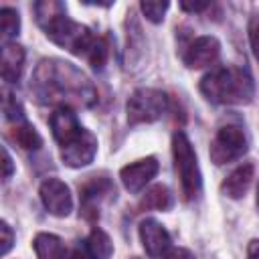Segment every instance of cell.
Instances as JSON below:
<instances>
[{"mask_svg":"<svg viewBox=\"0 0 259 259\" xmlns=\"http://www.w3.org/2000/svg\"><path fill=\"white\" fill-rule=\"evenodd\" d=\"M30 89L40 103H59V107H91L97 101L87 75L63 59H42L32 73Z\"/></svg>","mask_w":259,"mask_h":259,"instance_id":"cell-1","label":"cell"},{"mask_svg":"<svg viewBox=\"0 0 259 259\" xmlns=\"http://www.w3.org/2000/svg\"><path fill=\"white\" fill-rule=\"evenodd\" d=\"M34 16L40 28L45 30L47 38H51L55 45L67 49L73 55L87 57L93 42L97 40V36H93V32L85 24H79L67 16L65 6L61 2H55V0L36 2Z\"/></svg>","mask_w":259,"mask_h":259,"instance_id":"cell-2","label":"cell"},{"mask_svg":"<svg viewBox=\"0 0 259 259\" xmlns=\"http://www.w3.org/2000/svg\"><path fill=\"white\" fill-rule=\"evenodd\" d=\"M200 93L223 105H241L253 99L255 87L251 75L241 67H219L200 79Z\"/></svg>","mask_w":259,"mask_h":259,"instance_id":"cell-3","label":"cell"},{"mask_svg":"<svg viewBox=\"0 0 259 259\" xmlns=\"http://www.w3.org/2000/svg\"><path fill=\"white\" fill-rule=\"evenodd\" d=\"M172 156H174V168L180 178V188L186 200H192L198 196L202 186V176L196 160V152L184 132H176L172 136Z\"/></svg>","mask_w":259,"mask_h":259,"instance_id":"cell-4","label":"cell"},{"mask_svg":"<svg viewBox=\"0 0 259 259\" xmlns=\"http://www.w3.org/2000/svg\"><path fill=\"white\" fill-rule=\"evenodd\" d=\"M166 107H168V97L164 91L152 87H140L130 95L125 103L127 123L130 125L152 123L166 113Z\"/></svg>","mask_w":259,"mask_h":259,"instance_id":"cell-5","label":"cell"},{"mask_svg":"<svg viewBox=\"0 0 259 259\" xmlns=\"http://www.w3.org/2000/svg\"><path fill=\"white\" fill-rule=\"evenodd\" d=\"M245 152H247L245 132L239 125H233V123L223 125L217 132V136L212 138L210 148H208V156H210L212 164H217V166L239 160Z\"/></svg>","mask_w":259,"mask_h":259,"instance_id":"cell-6","label":"cell"},{"mask_svg":"<svg viewBox=\"0 0 259 259\" xmlns=\"http://www.w3.org/2000/svg\"><path fill=\"white\" fill-rule=\"evenodd\" d=\"M38 196L42 206L55 217H67L73 210V196L69 186L59 178H47L40 182Z\"/></svg>","mask_w":259,"mask_h":259,"instance_id":"cell-7","label":"cell"},{"mask_svg":"<svg viewBox=\"0 0 259 259\" xmlns=\"http://www.w3.org/2000/svg\"><path fill=\"white\" fill-rule=\"evenodd\" d=\"M95 154H97V138L89 130H83L71 144L61 148V160L69 168H83L91 164Z\"/></svg>","mask_w":259,"mask_h":259,"instance_id":"cell-8","label":"cell"},{"mask_svg":"<svg viewBox=\"0 0 259 259\" xmlns=\"http://www.w3.org/2000/svg\"><path fill=\"white\" fill-rule=\"evenodd\" d=\"M138 235L150 259H162L170 251V235L156 219H144L138 227Z\"/></svg>","mask_w":259,"mask_h":259,"instance_id":"cell-9","label":"cell"},{"mask_svg":"<svg viewBox=\"0 0 259 259\" xmlns=\"http://www.w3.org/2000/svg\"><path fill=\"white\" fill-rule=\"evenodd\" d=\"M160 170V164L154 156H148V158H142V160H136L127 166H123L119 170V178H121V184L125 190H130L132 194L140 192Z\"/></svg>","mask_w":259,"mask_h":259,"instance_id":"cell-10","label":"cell"},{"mask_svg":"<svg viewBox=\"0 0 259 259\" xmlns=\"http://www.w3.org/2000/svg\"><path fill=\"white\" fill-rule=\"evenodd\" d=\"M221 55V42L217 36H210V34H204V36H198L194 38L186 53H184V65L188 69H202V67H208L212 63H217Z\"/></svg>","mask_w":259,"mask_h":259,"instance_id":"cell-11","label":"cell"},{"mask_svg":"<svg viewBox=\"0 0 259 259\" xmlns=\"http://www.w3.org/2000/svg\"><path fill=\"white\" fill-rule=\"evenodd\" d=\"M49 125H51V134H53L55 142H57L61 148L67 146V144H71V142L83 132V127L79 125L77 115L73 113L71 107H57V109L51 113Z\"/></svg>","mask_w":259,"mask_h":259,"instance_id":"cell-12","label":"cell"},{"mask_svg":"<svg viewBox=\"0 0 259 259\" xmlns=\"http://www.w3.org/2000/svg\"><path fill=\"white\" fill-rule=\"evenodd\" d=\"M109 194H115L109 178H103V176H91L83 186H81V196H83V212L85 217H89V210H91V217H97V202L103 198V196H109Z\"/></svg>","mask_w":259,"mask_h":259,"instance_id":"cell-13","label":"cell"},{"mask_svg":"<svg viewBox=\"0 0 259 259\" xmlns=\"http://www.w3.org/2000/svg\"><path fill=\"white\" fill-rule=\"evenodd\" d=\"M24 49L18 42H4L2 57H0V73L2 79L8 83H14L20 79L24 69Z\"/></svg>","mask_w":259,"mask_h":259,"instance_id":"cell-14","label":"cell"},{"mask_svg":"<svg viewBox=\"0 0 259 259\" xmlns=\"http://www.w3.org/2000/svg\"><path fill=\"white\" fill-rule=\"evenodd\" d=\"M253 176H255V166L253 164H241L239 168H235L221 184V192L229 198H243L245 192L249 190L251 182H253Z\"/></svg>","mask_w":259,"mask_h":259,"instance_id":"cell-15","label":"cell"},{"mask_svg":"<svg viewBox=\"0 0 259 259\" xmlns=\"http://www.w3.org/2000/svg\"><path fill=\"white\" fill-rule=\"evenodd\" d=\"M36 259H69L63 241L53 233H38L32 241Z\"/></svg>","mask_w":259,"mask_h":259,"instance_id":"cell-16","label":"cell"},{"mask_svg":"<svg viewBox=\"0 0 259 259\" xmlns=\"http://www.w3.org/2000/svg\"><path fill=\"white\" fill-rule=\"evenodd\" d=\"M172 204H174V196L166 184L150 186L140 200V206L146 210H168L172 208Z\"/></svg>","mask_w":259,"mask_h":259,"instance_id":"cell-17","label":"cell"},{"mask_svg":"<svg viewBox=\"0 0 259 259\" xmlns=\"http://www.w3.org/2000/svg\"><path fill=\"white\" fill-rule=\"evenodd\" d=\"M85 251L91 255V259H109L113 255V243L103 229L93 227L85 241Z\"/></svg>","mask_w":259,"mask_h":259,"instance_id":"cell-18","label":"cell"},{"mask_svg":"<svg viewBox=\"0 0 259 259\" xmlns=\"http://www.w3.org/2000/svg\"><path fill=\"white\" fill-rule=\"evenodd\" d=\"M12 138L16 140V144L24 150H38L42 146V138L40 134L36 132V127L28 121H20V123H14V132H12Z\"/></svg>","mask_w":259,"mask_h":259,"instance_id":"cell-19","label":"cell"},{"mask_svg":"<svg viewBox=\"0 0 259 259\" xmlns=\"http://www.w3.org/2000/svg\"><path fill=\"white\" fill-rule=\"evenodd\" d=\"M0 30H2V36L4 38H12L18 34L20 30V16L14 8H8L4 6L0 10Z\"/></svg>","mask_w":259,"mask_h":259,"instance_id":"cell-20","label":"cell"},{"mask_svg":"<svg viewBox=\"0 0 259 259\" xmlns=\"http://www.w3.org/2000/svg\"><path fill=\"white\" fill-rule=\"evenodd\" d=\"M168 6H170L168 2H158V0H144V2L140 4L144 16H146L150 22H154V24H160V22L164 20V14H166Z\"/></svg>","mask_w":259,"mask_h":259,"instance_id":"cell-21","label":"cell"},{"mask_svg":"<svg viewBox=\"0 0 259 259\" xmlns=\"http://www.w3.org/2000/svg\"><path fill=\"white\" fill-rule=\"evenodd\" d=\"M85 59L89 61V65H91V67L101 69V67H103V63H105V59H107V45H105V40L97 36V40L93 42V47H91V51L87 53V57H85Z\"/></svg>","mask_w":259,"mask_h":259,"instance_id":"cell-22","label":"cell"},{"mask_svg":"<svg viewBox=\"0 0 259 259\" xmlns=\"http://www.w3.org/2000/svg\"><path fill=\"white\" fill-rule=\"evenodd\" d=\"M0 235H2V247H0V253L2 255H8V251L12 249V245H14V233H12V229H10V225L6 223V221H2L0 223Z\"/></svg>","mask_w":259,"mask_h":259,"instance_id":"cell-23","label":"cell"},{"mask_svg":"<svg viewBox=\"0 0 259 259\" xmlns=\"http://www.w3.org/2000/svg\"><path fill=\"white\" fill-rule=\"evenodd\" d=\"M164 259H196V257H194V253H192L190 249L174 247V249H170V251L164 255Z\"/></svg>","mask_w":259,"mask_h":259,"instance_id":"cell-24","label":"cell"},{"mask_svg":"<svg viewBox=\"0 0 259 259\" xmlns=\"http://www.w3.org/2000/svg\"><path fill=\"white\" fill-rule=\"evenodd\" d=\"M2 166H4L2 176H4V180H8L12 176V172H14V164H12V158H10L8 150H6V146H2Z\"/></svg>","mask_w":259,"mask_h":259,"instance_id":"cell-25","label":"cell"},{"mask_svg":"<svg viewBox=\"0 0 259 259\" xmlns=\"http://www.w3.org/2000/svg\"><path fill=\"white\" fill-rule=\"evenodd\" d=\"M249 38H251V49H253V53H255V57L259 59V18L253 22V26H251V34H249Z\"/></svg>","mask_w":259,"mask_h":259,"instance_id":"cell-26","label":"cell"},{"mask_svg":"<svg viewBox=\"0 0 259 259\" xmlns=\"http://www.w3.org/2000/svg\"><path fill=\"white\" fill-rule=\"evenodd\" d=\"M180 8L186 12H202L208 8V2H180Z\"/></svg>","mask_w":259,"mask_h":259,"instance_id":"cell-27","label":"cell"},{"mask_svg":"<svg viewBox=\"0 0 259 259\" xmlns=\"http://www.w3.org/2000/svg\"><path fill=\"white\" fill-rule=\"evenodd\" d=\"M247 259H259V239H251L247 245Z\"/></svg>","mask_w":259,"mask_h":259,"instance_id":"cell-28","label":"cell"},{"mask_svg":"<svg viewBox=\"0 0 259 259\" xmlns=\"http://www.w3.org/2000/svg\"><path fill=\"white\" fill-rule=\"evenodd\" d=\"M69 259H91V255L87 253V251H81V249H75L73 253H71V257Z\"/></svg>","mask_w":259,"mask_h":259,"instance_id":"cell-29","label":"cell"},{"mask_svg":"<svg viewBox=\"0 0 259 259\" xmlns=\"http://www.w3.org/2000/svg\"><path fill=\"white\" fill-rule=\"evenodd\" d=\"M257 206H259V194H257Z\"/></svg>","mask_w":259,"mask_h":259,"instance_id":"cell-30","label":"cell"},{"mask_svg":"<svg viewBox=\"0 0 259 259\" xmlns=\"http://www.w3.org/2000/svg\"><path fill=\"white\" fill-rule=\"evenodd\" d=\"M134 259H136V257H134Z\"/></svg>","mask_w":259,"mask_h":259,"instance_id":"cell-31","label":"cell"}]
</instances>
